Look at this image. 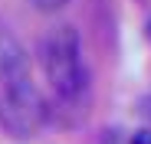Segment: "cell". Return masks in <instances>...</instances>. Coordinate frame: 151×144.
<instances>
[{
	"instance_id": "cell-1",
	"label": "cell",
	"mask_w": 151,
	"mask_h": 144,
	"mask_svg": "<svg viewBox=\"0 0 151 144\" xmlns=\"http://www.w3.org/2000/svg\"><path fill=\"white\" fill-rule=\"evenodd\" d=\"M40 62H43L46 82L56 92V98L69 105L82 98V92L89 85V69H86L82 39L76 33V26H69V23L49 26L40 43Z\"/></svg>"
},
{
	"instance_id": "cell-2",
	"label": "cell",
	"mask_w": 151,
	"mask_h": 144,
	"mask_svg": "<svg viewBox=\"0 0 151 144\" xmlns=\"http://www.w3.org/2000/svg\"><path fill=\"white\" fill-rule=\"evenodd\" d=\"M49 118V105L43 98V92L33 85V79L10 82L0 92V128L7 134L27 141L36 138Z\"/></svg>"
},
{
	"instance_id": "cell-3",
	"label": "cell",
	"mask_w": 151,
	"mask_h": 144,
	"mask_svg": "<svg viewBox=\"0 0 151 144\" xmlns=\"http://www.w3.org/2000/svg\"><path fill=\"white\" fill-rule=\"evenodd\" d=\"M30 79V59L23 43L0 23V85H10V82H23Z\"/></svg>"
},
{
	"instance_id": "cell-4",
	"label": "cell",
	"mask_w": 151,
	"mask_h": 144,
	"mask_svg": "<svg viewBox=\"0 0 151 144\" xmlns=\"http://www.w3.org/2000/svg\"><path fill=\"white\" fill-rule=\"evenodd\" d=\"M30 4L40 10V13H56V10H63L69 0H30Z\"/></svg>"
},
{
	"instance_id": "cell-5",
	"label": "cell",
	"mask_w": 151,
	"mask_h": 144,
	"mask_svg": "<svg viewBox=\"0 0 151 144\" xmlns=\"http://www.w3.org/2000/svg\"><path fill=\"white\" fill-rule=\"evenodd\" d=\"M132 144H151V131H135Z\"/></svg>"
}]
</instances>
